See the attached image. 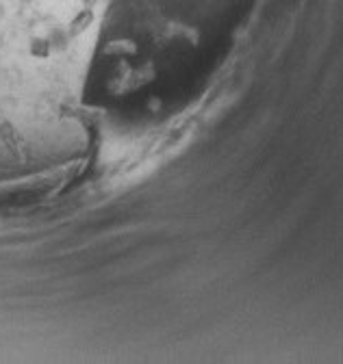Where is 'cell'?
<instances>
[{
  "instance_id": "obj_1",
  "label": "cell",
  "mask_w": 343,
  "mask_h": 364,
  "mask_svg": "<svg viewBox=\"0 0 343 364\" xmlns=\"http://www.w3.org/2000/svg\"><path fill=\"white\" fill-rule=\"evenodd\" d=\"M94 20H96V14H94L92 7H85V9L76 11L74 18H72L70 24H68V35H70V37H80L85 31H88V28L94 24Z\"/></svg>"
},
{
  "instance_id": "obj_2",
  "label": "cell",
  "mask_w": 343,
  "mask_h": 364,
  "mask_svg": "<svg viewBox=\"0 0 343 364\" xmlns=\"http://www.w3.org/2000/svg\"><path fill=\"white\" fill-rule=\"evenodd\" d=\"M0 139L5 141V146L9 148V152H11L14 156H18L20 139H18V132H16V128H14V126H11L9 122L0 124Z\"/></svg>"
},
{
  "instance_id": "obj_3",
  "label": "cell",
  "mask_w": 343,
  "mask_h": 364,
  "mask_svg": "<svg viewBox=\"0 0 343 364\" xmlns=\"http://www.w3.org/2000/svg\"><path fill=\"white\" fill-rule=\"evenodd\" d=\"M31 55L33 57H39V59H44L51 55V46L46 39H33L31 41Z\"/></svg>"
}]
</instances>
